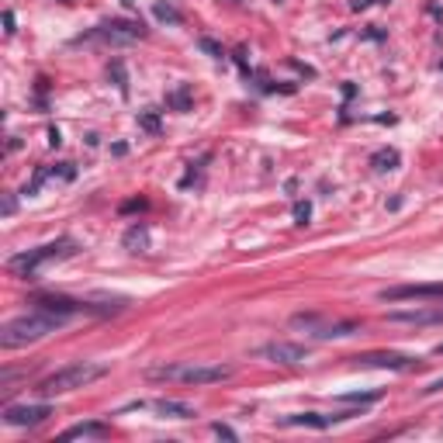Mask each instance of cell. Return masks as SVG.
<instances>
[{
    "mask_svg": "<svg viewBox=\"0 0 443 443\" xmlns=\"http://www.w3.org/2000/svg\"><path fill=\"white\" fill-rule=\"evenodd\" d=\"M77 253H80V243L70 239V236H59V239H52V243H42V246H35V250H25V253L11 257V260H8V270H11L14 277L35 281L49 264L70 260V257H77Z\"/></svg>",
    "mask_w": 443,
    "mask_h": 443,
    "instance_id": "1",
    "label": "cell"
},
{
    "mask_svg": "<svg viewBox=\"0 0 443 443\" xmlns=\"http://www.w3.org/2000/svg\"><path fill=\"white\" fill-rule=\"evenodd\" d=\"M66 319L63 315H52L46 308H32L18 319H11L4 329H0V346L4 350H14V346H28V343H39L46 339L49 333H56Z\"/></svg>",
    "mask_w": 443,
    "mask_h": 443,
    "instance_id": "2",
    "label": "cell"
},
{
    "mask_svg": "<svg viewBox=\"0 0 443 443\" xmlns=\"http://www.w3.org/2000/svg\"><path fill=\"white\" fill-rule=\"evenodd\" d=\"M108 374V364H94V360H73L52 374H46L39 381V395L42 398H52V395H66V391H77V388H87L94 381H101Z\"/></svg>",
    "mask_w": 443,
    "mask_h": 443,
    "instance_id": "3",
    "label": "cell"
},
{
    "mask_svg": "<svg viewBox=\"0 0 443 443\" xmlns=\"http://www.w3.org/2000/svg\"><path fill=\"white\" fill-rule=\"evenodd\" d=\"M149 381H173V384H218V381H229L233 367L226 364H163V367H149L146 371Z\"/></svg>",
    "mask_w": 443,
    "mask_h": 443,
    "instance_id": "4",
    "label": "cell"
},
{
    "mask_svg": "<svg viewBox=\"0 0 443 443\" xmlns=\"http://www.w3.org/2000/svg\"><path fill=\"white\" fill-rule=\"evenodd\" d=\"M146 25L142 21H128V18H111L94 25L90 32H83L77 42H101V46H132L139 39H146Z\"/></svg>",
    "mask_w": 443,
    "mask_h": 443,
    "instance_id": "5",
    "label": "cell"
},
{
    "mask_svg": "<svg viewBox=\"0 0 443 443\" xmlns=\"http://www.w3.org/2000/svg\"><path fill=\"white\" fill-rule=\"evenodd\" d=\"M291 326L295 329H305L315 339H343V336H357L360 333V322L357 319H322L315 312L291 315Z\"/></svg>",
    "mask_w": 443,
    "mask_h": 443,
    "instance_id": "6",
    "label": "cell"
},
{
    "mask_svg": "<svg viewBox=\"0 0 443 443\" xmlns=\"http://www.w3.org/2000/svg\"><path fill=\"white\" fill-rule=\"evenodd\" d=\"M357 367H381V371H419V357L395 353V350H374V353H357L350 357Z\"/></svg>",
    "mask_w": 443,
    "mask_h": 443,
    "instance_id": "7",
    "label": "cell"
},
{
    "mask_svg": "<svg viewBox=\"0 0 443 443\" xmlns=\"http://www.w3.org/2000/svg\"><path fill=\"white\" fill-rule=\"evenodd\" d=\"M253 357L270 360V364L295 367V364H305V360H308V346H302V343H288V339H274V343L257 346V350H253Z\"/></svg>",
    "mask_w": 443,
    "mask_h": 443,
    "instance_id": "8",
    "label": "cell"
},
{
    "mask_svg": "<svg viewBox=\"0 0 443 443\" xmlns=\"http://www.w3.org/2000/svg\"><path fill=\"white\" fill-rule=\"evenodd\" d=\"M381 302H443V284H398V288H384Z\"/></svg>",
    "mask_w": 443,
    "mask_h": 443,
    "instance_id": "9",
    "label": "cell"
},
{
    "mask_svg": "<svg viewBox=\"0 0 443 443\" xmlns=\"http://www.w3.org/2000/svg\"><path fill=\"white\" fill-rule=\"evenodd\" d=\"M388 322H402V326H443V305H415V308L388 312Z\"/></svg>",
    "mask_w": 443,
    "mask_h": 443,
    "instance_id": "10",
    "label": "cell"
},
{
    "mask_svg": "<svg viewBox=\"0 0 443 443\" xmlns=\"http://www.w3.org/2000/svg\"><path fill=\"white\" fill-rule=\"evenodd\" d=\"M353 415H360L357 408H350V412H336V415H322V412H298V415H284L281 419V426H308V429H329V426H336V422H346V419H353Z\"/></svg>",
    "mask_w": 443,
    "mask_h": 443,
    "instance_id": "11",
    "label": "cell"
},
{
    "mask_svg": "<svg viewBox=\"0 0 443 443\" xmlns=\"http://www.w3.org/2000/svg\"><path fill=\"white\" fill-rule=\"evenodd\" d=\"M52 415V405H8L4 422L8 426H39Z\"/></svg>",
    "mask_w": 443,
    "mask_h": 443,
    "instance_id": "12",
    "label": "cell"
},
{
    "mask_svg": "<svg viewBox=\"0 0 443 443\" xmlns=\"http://www.w3.org/2000/svg\"><path fill=\"white\" fill-rule=\"evenodd\" d=\"M32 305L35 308H46L52 315H63V319H70L77 312H87V302H77V298H66V295H35Z\"/></svg>",
    "mask_w": 443,
    "mask_h": 443,
    "instance_id": "13",
    "label": "cell"
},
{
    "mask_svg": "<svg viewBox=\"0 0 443 443\" xmlns=\"http://www.w3.org/2000/svg\"><path fill=\"white\" fill-rule=\"evenodd\" d=\"M49 177H63V180H73L77 177V166L73 163H56V166H39L35 170V177H32V184H25V197H35L39 190H42V184L49 180Z\"/></svg>",
    "mask_w": 443,
    "mask_h": 443,
    "instance_id": "14",
    "label": "cell"
},
{
    "mask_svg": "<svg viewBox=\"0 0 443 443\" xmlns=\"http://www.w3.org/2000/svg\"><path fill=\"white\" fill-rule=\"evenodd\" d=\"M152 408H156L159 415H166V419H194V415H197V408H194V405L177 402V398H156V402H152Z\"/></svg>",
    "mask_w": 443,
    "mask_h": 443,
    "instance_id": "15",
    "label": "cell"
},
{
    "mask_svg": "<svg viewBox=\"0 0 443 443\" xmlns=\"http://www.w3.org/2000/svg\"><path fill=\"white\" fill-rule=\"evenodd\" d=\"M121 246L128 253H149V226L146 222H135V226L121 236Z\"/></svg>",
    "mask_w": 443,
    "mask_h": 443,
    "instance_id": "16",
    "label": "cell"
},
{
    "mask_svg": "<svg viewBox=\"0 0 443 443\" xmlns=\"http://www.w3.org/2000/svg\"><path fill=\"white\" fill-rule=\"evenodd\" d=\"M111 433V426L108 422H77V426H70V429H63V440H87V436H108Z\"/></svg>",
    "mask_w": 443,
    "mask_h": 443,
    "instance_id": "17",
    "label": "cell"
},
{
    "mask_svg": "<svg viewBox=\"0 0 443 443\" xmlns=\"http://www.w3.org/2000/svg\"><path fill=\"white\" fill-rule=\"evenodd\" d=\"M371 166H374L377 173H391V170H398V166H402V156H398V149L384 146V149H377V152L371 156Z\"/></svg>",
    "mask_w": 443,
    "mask_h": 443,
    "instance_id": "18",
    "label": "cell"
},
{
    "mask_svg": "<svg viewBox=\"0 0 443 443\" xmlns=\"http://www.w3.org/2000/svg\"><path fill=\"white\" fill-rule=\"evenodd\" d=\"M166 108L173 111H190V83H180L177 90L166 94Z\"/></svg>",
    "mask_w": 443,
    "mask_h": 443,
    "instance_id": "19",
    "label": "cell"
},
{
    "mask_svg": "<svg viewBox=\"0 0 443 443\" xmlns=\"http://www.w3.org/2000/svg\"><path fill=\"white\" fill-rule=\"evenodd\" d=\"M152 14H156L159 21H166V25H184V14L170 4V0H156V4H152Z\"/></svg>",
    "mask_w": 443,
    "mask_h": 443,
    "instance_id": "20",
    "label": "cell"
},
{
    "mask_svg": "<svg viewBox=\"0 0 443 443\" xmlns=\"http://www.w3.org/2000/svg\"><path fill=\"white\" fill-rule=\"evenodd\" d=\"M308 218H312V204L308 201H298L295 204V226H308Z\"/></svg>",
    "mask_w": 443,
    "mask_h": 443,
    "instance_id": "21",
    "label": "cell"
},
{
    "mask_svg": "<svg viewBox=\"0 0 443 443\" xmlns=\"http://www.w3.org/2000/svg\"><path fill=\"white\" fill-rule=\"evenodd\" d=\"M139 125H142L146 132H159V118H156V111H142V115H139Z\"/></svg>",
    "mask_w": 443,
    "mask_h": 443,
    "instance_id": "22",
    "label": "cell"
},
{
    "mask_svg": "<svg viewBox=\"0 0 443 443\" xmlns=\"http://www.w3.org/2000/svg\"><path fill=\"white\" fill-rule=\"evenodd\" d=\"M211 433H215V436H222V440H239V433H236L233 426H226V422H215V426H211Z\"/></svg>",
    "mask_w": 443,
    "mask_h": 443,
    "instance_id": "23",
    "label": "cell"
},
{
    "mask_svg": "<svg viewBox=\"0 0 443 443\" xmlns=\"http://www.w3.org/2000/svg\"><path fill=\"white\" fill-rule=\"evenodd\" d=\"M108 73H115L118 90H121V94H128V83H125V70H121V63H111V66H108Z\"/></svg>",
    "mask_w": 443,
    "mask_h": 443,
    "instance_id": "24",
    "label": "cell"
},
{
    "mask_svg": "<svg viewBox=\"0 0 443 443\" xmlns=\"http://www.w3.org/2000/svg\"><path fill=\"white\" fill-rule=\"evenodd\" d=\"M197 46H201V49H204V52H211V56H215V59H222V46H215V42H211V39H201V42H197Z\"/></svg>",
    "mask_w": 443,
    "mask_h": 443,
    "instance_id": "25",
    "label": "cell"
},
{
    "mask_svg": "<svg viewBox=\"0 0 443 443\" xmlns=\"http://www.w3.org/2000/svg\"><path fill=\"white\" fill-rule=\"evenodd\" d=\"M139 208H146V201H142V197H132V201L121 204V215H125V211H139Z\"/></svg>",
    "mask_w": 443,
    "mask_h": 443,
    "instance_id": "26",
    "label": "cell"
},
{
    "mask_svg": "<svg viewBox=\"0 0 443 443\" xmlns=\"http://www.w3.org/2000/svg\"><path fill=\"white\" fill-rule=\"evenodd\" d=\"M4 32L14 35V11H4Z\"/></svg>",
    "mask_w": 443,
    "mask_h": 443,
    "instance_id": "27",
    "label": "cell"
},
{
    "mask_svg": "<svg viewBox=\"0 0 443 443\" xmlns=\"http://www.w3.org/2000/svg\"><path fill=\"white\" fill-rule=\"evenodd\" d=\"M63 142V132L59 128H49V146H59Z\"/></svg>",
    "mask_w": 443,
    "mask_h": 443,
    "instance_id": "28",
    "label": "cell"
},
{
    "mask_svg": "<svg viewBox=\"0 0 443 443\" xmlns=\"http://www.w3.org/2000/svg\"><path fill=\"white\" fill-rule=\"evenodd\" d=\"M14 208H18V204H14V197L8 194V197H4V215H14Z\"/></svg>",
    "mask_w": 443,
    "mask_h": 443,
    "instance_id": "29",
    "label": "cell"
},
{
    "mask_svg": "<svg viewBox=\"0 0 443 443\" xmlns=\"http://www.w3.org/2000/svg\"><path fill=\"white\" fill-rule=\"evenodd\" d=\"M422 391H426V395H436V391H443V377H440V381H433V384H429V388H422Z\"/></svg>",
    "mask_w": 443,
    "mask_h": 443,
    "instance_id": "30",
    "label": "cell"
},
{
    "mask_svg": "<svg viewBox=\"0 0 443 443\" xmlns=\"http://www.w3.org/2000/svg\"><path fill=\"white\" fill-rule=\"evenodd\" d=\"M367 4H371V0H350V8H353V11H364Z\"/></svg>",
    "mask_w": 443,
    "mask_h": 443,
    "instance_id": "31",
    "label": "cell"
},
{
    "mask_svg": "<svg viewBox=\"0 0 443 443\" xmlns=\"http://www.w3.org/2000/svg\"><path fill=\"white\" fill-rule=\"evenodd\" d=\"M59 4H73V0H59Z\"/></svg>",
    "mask_w": 443,
    "mask_h": 443,
    "instance_id": "32",
    "label": "cell"
}]
</instances>
